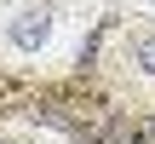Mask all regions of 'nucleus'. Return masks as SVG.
I'll return each mask as SVG.
<instances>
[{
  "label": "nucleus",
  "mask_w": 155,
  "mask_h": 144,
  "mask_svg": "<svg viewBox=\"0 0 155 144\" xmlns=\"http://www.w3.org/2000/svg\"><path fill=\"white\" fill-rule=\"evenodd\" d=\"M115 63H121V75H127V81H138V87H155V29H138V35H127Z\"/></svg>",
  "instance_id": "1"
},
{
  "label": "nucleus",
  "mask_w": 155,
  "mask_h": 144,
  "mask_svg": "<svg viewBox=\"0 0 155 144\" xmlns=\"http://www.w3.org/2000/svg\"><path fill=\"white\" fill-rule=\"evenodd\" d=\"M6 40H12V52H40V46L52 40V12H46V6H23V12L6 23Z\"/></svg>",
  "instance_id": "2"
},
{
  "label": "nucleus",
  "mask_w": 155,
  "mask_h": 144,
  "mask_svg": "<svg viewBox=\"0 0 155 144\" xmlns=\"http://www.w3.org/2000/svg\"><path fill=\"white\" fill-rule=\"evenodd\" d=\"M144 133H150V139H155V115H150V121H144Z\"/></svg>",
  "instance_id": "3"
}]
</instances>
